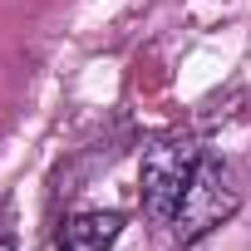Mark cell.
<instances>
[{
  "instance_id": "3",
  "label": "cell",
  "mask_w": 251,
  "mask_h": 251,
  "mask_svg": "<svg viewBox=\"0 0 251 251\" xmlns=\"http://www.w3.org/2000/svg\"><path fill=\"white\" fill-rule=\"evenodd\" d=\"M123 231L118 212H79L59 226V251H108Z\"/></svg>"
},
{
  "instance_id": "4",
  "label": "cell",
  "mask_w": 251,
  "mask_h": 251,
  "mask_svg": "<svg viewBox=\"0 0 251 251\" xmlns=\"http://www.w3.org/2000/svg\"><path fill=\"white\" fill-rule=\"evenodd\" d=\"M0 251H15V246H10V241H0Z\"/></svg>"
},
{
  "instance_id": "1",
  "label": "cell",
  "mask_w": 251,
  "mask_h": 251,
  "mask_svg": "<svg viewBox=\"0 0 251 251\" xmlns=\"http://www.w3.org/2000/svg\"><path fill=\"white\" fill-rule=\"evenodd\" d=\"M202 163V143L197 133H163L143 148V168H138V192H143V212L153 222H173L192 173Z\"/></svg>"
},
{
  "instance_id": "2",
  "label": "cell",
  "mask_w": 251,
  "mask_h": 251,
  "mask_svg": "<svg viewBox=\"0 0 251 251\" xmlns=\"http://www.w3.org/2000/svg\"><path fill=\"white\" fill-rule=\"evenodd\" d=\"M236 207H241V173L231 163L202 153V163H197V173H192V182H187V192H182V202L173 212V236L182 246H192L212 226L236 217Z\"/></svg>"
}]
</instances>
